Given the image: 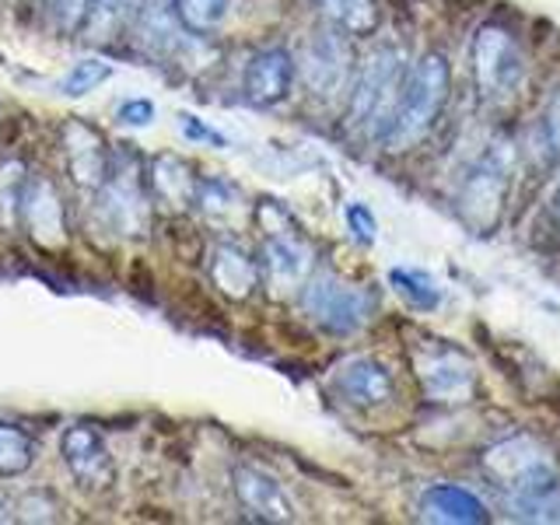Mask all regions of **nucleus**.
I'll use <instances>...</instances> for the list:
<instances>
[{"instance_id": "nucleus-1", "label": "nucleus", "mask_w": 560, "mask_h": 525, "mask_svg": "<svg viewBox=\"0 0 560 525\" xmlns=\"http://www.w3.org/2000/svg\"><path fill=\"white\" fill-rule=\"evenodd\" d=\"M452 70L442 52H424L399 84V98L393 105V116L382 130V144L389 151H410L424 140L434 127L438 113L448 98Z\"/></svg>"}, {"instance_id": "nucleus-2", "label": "nucleus", "mask_w": 560, "mask_h": 525, "mask_svg": "<svg viewBox=\"0 0 560 525\" xmlns=\"http://www.w3.org/2000/svg\"><path fill=\"white\" fill-rule=\"evenodd\" d=\"M512 175H515V151L512 144H504V140L490 144L477 158V165L466 172L463 192H459V214L472 232L487 235L490 228L498 224L508 189H512Z\"/></svg>"}, {"instance_id": "nucleus-3", "label": "nucleus", "mask_w": 560, "mask_h": 525, "mask_svg": "<svg viewBox=\"0 0 560 525\" xmlns=\"http://www.w3.org/2000/svg\"><path fill=\"white\" fill-rule=\"evenodd\" d=\"M483 472L494 480L508 498L533 494V490L557 483V466L547 445H539L529 434H512L504 442L483 452Z\"/></svg>"}, {"instance_id": "nucleus-4", "label": "nucleus", "mask_w": 560, "mask_h": 525, "mask_svg": "<svg viewBox=\"0 0 560 525\" xmlns=\"http://www.w3.org/2000/svg\"><path fill=\"white\" fill-rule=\"evenodd\" d=\"M302 308L329 332H358L375 312V294L347 284L337 273H315L302 291Z\"/></svg>"}, {"instance_id": "nucleus-5", "label": "nucleus", "mask_w": 560, "mask_h": 525, "mask_svg": "<svg viewBox=\"0 0 560 525\" xmlns=\"http://www.w3.org/2000/svg\"><path fill=\"white\" fill-rule=\"evenodd\" d=\"M399 84H402V52L396 46L375 49L358 70L354 98H350V122H375V133L385 130L382 119L389 122L393 105L399 98Z\"/></svg>"}, {"instance_id": "nucleus-6", "label": "nucleus", "mask_w": 560, "mask_h": 525, "mask_svg": "<svg viewBox=\"0 0 560 525\" xmlns=\"http://www.w3.org/2000/svg\"><path fill=\"white\" fill-rule=\"evenodd\" d=\"M417 382L431 402H469L477 389V368L466 358V350L445 340H428L413 354Z\"/></svg>"}, {"instance_id": "nucleus-7", "label": "nucleus", "mask_w": 560, "mask_h": 525, "mask_svg": "<svg viewBox=\"0 0 560 525\" xmlns=\"http://www.w3.org/2000/svg\"><path fill=\"white\" fill-rule=\"evenodd\" d=\"M472 81H477L483 98L508 95L522 78V49L512 39V32L501 25H480L469 46Z\"/></svg>"}, {"instance_id": "nucleus-8", "label": "nucleus", "mask_w": 560, "mask_h": 525, "mask_svg": "<svg viewBox=\"0 0 560 525\" xmlns=\"http://www.w3.org/2000/svg\"><path fill=\"white\" fill-rule=\"evenodd\" d=\"M332 393H337L347 407H358V410H375L385 407L393 396H396V382L393 372L385 368L378 358H347L332 368Z\"/></svg>"}, {"instance_id": "nucleus-9", "label": "nucleus", "mask_w": 560, "mask_h": 525, "mask_svg": "<svg viewBox=\"0 0 560 525\" xmlns=\"http://www.w3.org/2000/svg\"><path fill=\"white\" fill-rule=\"evenodd\" d=\"M350 70H354V57H350V46L340 35V28L312 35L302 57V78L315 95L332 98L337 92H343Z\"/></svg>"}, {"instance_id": "nucleus-10", "label": "nucleus", "mask_w": 560, "mask_h": 525, "mask_svg": "<svg viewBox=\"0 0 560 525\" xmlns=\"http://www.w3.org/2000/svg\"><path fill=\"white\" fill-rule=\"evenodd\" d=\"M63 154H67V168H70V179L78 186L88 189H102L105 179H109V168H113V158L105 140L95 127L74 119L63 127Z\"/></svg>"}, {"instance_id": "nucleus-11", "label": "nucleus", "mask_w": 560, "mask_h": 525, "mask_svg": "<svg viewBox=\"0 0 560 525\" xmlns=\"http://www.w3.org/2000/svg\"><path fill=\"white\" fill-rule=\"evenodd\" d=\"M232 487L238 504L259 522H294V501L288 498V490L280 487L270 472H262L256 466H235Z\"/></svg>"}, {"instance_id": "nucleus-12", "label": "nucleus", "mask_w": 560, "mask_h": 525, "mask_svg": "<svg viewBox=\"0 0 560 525\" xmlns=\"http://www.w3.org/2000/svg\"><path fill=\"white\" fill-rule=\"evenodd\" d=\"M294 84V57L288 49H259L256 57L245 63V78H242V88H245V98L253 105H277L284 102L288 92Z\"/></svg>"}, {"instance_id": "nucleus-13", "label": "nucleus", "mask_w": 560, "mask_h": 525, "mask_svg": "<svg viewBox=\"0 0 560 525\" xmlns=\"http://www.w3.org/2000/svg\"><path fill=\"white\" fill-rule=\"evenodd\" d=\"M63 463L70 466V472L78 477L81 487H105L113 483V459H109V448H105L102 434L88 424H74L63 431Z\"/></svg>"}, {"instance_id": "nucleus-14", "label": "nucleus", "mask_w": 560, "mask_h": 525, "mask_svg": "<svg viewBox=\"0 0 560 525\" xmlns=\"http://www.w3.org/2000/svg\"><path fill=\"white\" fill-rule=\"evenodd\" d=\"M22 214H25V224H28V235L39 242V245H49V249H57V245L67 238V228H63V203L57 197V189H52L49 179H28L25 183V192H22Z\"/></svg>"}, {"instance_id": "nucleus-15", "label": "nucleus", "mask_w": 560, "mask_h": 525, "mask_svg": "<svg viewBox=\"0 0 560 525\" xmlns=\"http://www.w3.org/2000/svg\"><path fill=\"white\" fill-rule=\"evenodd\" d=\"M102 210L109 214L113 228L127 235H140L148 228V197L140 192L137 172H119L105 179V197H102Z\"/></svg>"}, {"instance_id": "nucleus-16", "label": "nucleus", "mask_w": 560, "mask_h": 525, "mask_svg": "<svg viewBox=\"0 0 560 525\" xmlns=\"http://www.w3.org/2000/svg\"><path fill=\"white\" fill-rule=\"evenodd\" d=\"M262 270L277 288H298L312 270V249L294 232H270L262 242Z\"/></svg>"}, {"instance_id": "nucleus-17", "label": "nucleus", "mask_w": 560, "mask_h": 525, "mask_svg": "<svg viewBox=\"0 0 560 525\" xmlns=\"http://www.w3.org/2000/svg\"><path fill=\"white\" fill-rule=\"evenodd\" d=\"M420 518L424 522H445V525H480L487 522V504L469 494L466 487L455 483H434L424 498H420Z\"/></svg>"}, {"instance_id": "nucleus-18", "label": "nucleus", "mask_w": 560, "mask_h": 525, "mask_svg": "<svg viewBox=\"0 0 560 525\" xmlns=\"http://www.w3.org/2000/svg\"><path fill=\"white\" fill-rule=\"evenodd\" d=\"M140 4H144V0H88V11H84V22H81L84 39L113 43L116 35L137 18Z\"/></svg>"}, {"instance_id": "nucleus-19", "label": "nucleus", "mask_w": 560, "mask_h": 525, "mask_svg": "<svg viewBox=\"0 0 560 525\" xmlns=\"http://www.w3.org/2000/svg\"><path fill=\"white\" fill-rule=\"evenodd\" d=\"M210 277H214V284L232 294V298H245L259 280V267L245 256L235 245H221L214 253V262H210Z\"/></svg>"}, {"instance_id": "nucleus-20", "label": "nucleus", "mask_w": 560, "mask_h": 525, "mask_svg": "<svg viewBox=\"0 0 560 525\" xmlns=\"http://www.w3.org/2000/svg\"><path fill=\"white\" fill-rule=\"evenodd\" d=\"M323 14L343 35H375L382 25L378 0H323Z\"/></svg>"}, {"instance_id": "nucleus-21", "label": "nucleus", "mask_w": 560, "mask_h": 525, "mask_svg": "<svg viewBox=\"0 0 560 525\" xmlns=\"http://www.w3.org/2000/svg\"><path fill=\"white\" fill-rule=\"evenodd\" d=\"M151 186L162 200L168 203H189L192 197H197V179L189 175L186 162H179V158H158V162L151 165Z\"/></svg>"}, {"instance_id": "nucleus-22", "label": "nucleus", "mask_w": 560, "mask_h": 525, "mask_svg": "<svg viewBox=\"0 0 560 525\" xmlns=\"http://www.w3.org/2000/svg\"><path fill=\"white\" fill-rule=\"evenodd\" d=\"M172 14L183 32L207 35L224 22L228 0H172Z\"/></svg>"}, {"instance_id": "nucleus-23", "label": "nucleus", "mask_w": 560, "mask_h": 525, "mask_svg": "<svg viewBox=\"0 0 560 525\" xmlns=\"http://www.w3.org/2000/svg\"><path fill=\"white\" fill-rule=\"evenodd\" d=\"M508 515L522 522H560V490L542 487L533 494H512L508 498Z\"/></svg>"}, {"instance_id": "nucleus-24", "label": "nucleus", "mask_w": 560, "mask_h": 525, "mask_svg": "<svg viewBox=\"0 0 560 525\" xmlns=\"http://www.w3.org/2000/svg\"><path fill=\"white\" fill-rule=\"evenodd\" d=\"M35 459V442L18 428L0 420V477H18Z\"/></svg>"}, {"instance_id": "nucleus-25", "label": "nucleus", "mask_w": 560, "mask_h": 525, "mask_svg": "<svg viewBox=\"0 0 560 525\" xmlns=\"http://www.w3.org/2000/svg\"><path fill=\"white\" fill-rule=\"evenodd\" d=\"M389 284L399 291V298L410 308H438V302H442V288H438L434 277L424 270H402L399 267L389 273Z\"/></svg>"}, {"instance_id": "nucleus-26", "label": "nucleus", "mask_w": 560, "mask_h": 525, "mask_svg": "<svg viewBox=\"0 0 560 525\" xmlns=\"http://www.w3.org/2000/svg\"><path fill=\"white\" fill-rule=\"evenodd\" d=\"M109 74H113L109 63H102V60H81V63L70 67V74L60 81V92L70 95V98H78L84 92H95L102 81H109Z\"/></svg>"}, {"instance_id": "nucleus-27", "label": "nucleus", "mask_w": 560, "mask_h": 525, "mask_svg": "<svg viewBox=\"0 0 560 525\" xmlns=\"http://www.w3.org/2000/svg\"><path fill=\"white\" fill-rule=\"evenodd\" d=\"M536 144L542 151V162H557L560 158V88L547 98V105H542Z\"/></svg>"}, {"instance_id": "nucleus-28", "label": "nucleus", "mask_w": 560, "mask_h": 525, "mask_svg": "<svg viewBox=\"0 0 560 525\" xmlns=\"http://www.w3.org/2000/svg\"><path fill=\"white\" fill-rule=\"evenodd\" d=\"M347 228H350V235H354L361 245H372L375 232H378L372 210H368L364 203H347Z\"/></svg>"}, {"instance_id": "nucleus-29", "label": "nucleus", "mask_w": 560, "mask_h": 525, "mask_svg": "<svg viewBox=\"0 0 560 525\" xmlns=\"http://www.w3.org/2000/svg\"><path fill=\"white\" fill-rule=\"evenodd\" d=\"M116 119L127 122V127H151V122H154V102H148V98L122 102L116 109Z\"/></svg>"}, {"instance_id": "nucleus-30", "label": "nucleus", "mask_w": 560, "mask_h": 525, "mask_svg": "<svg viewBox=\"0 0 560 525\" xmlns=\"http://www.w3.org/2000/svg\"><path fill=\"white\" fill-rule=\"evenodd\" d=\"M52 4H57V18H60V25H63L67 32L81 28L84 11H88V0H52Z\"/></svg>"}, {"instance_id": "nucleus-31", "label": "nucleus", "mask_w": 560, "mask_h": 525, "mask_svg": "<svg viewBox=\"0 0 560 525\" xmlns=\"http://www.w3.org/2000/svg\"><path fill=\"white\" fill-rule=\"evenodd\" d=\"M183 130L192 137V140H210V144H218V148H224V137L218 133V130H210V127H200L197 119L192 116H183Z\"/></svg>"}, {"instance_id": "nucleus-32", "label": "nucleus", "mask_w": 560, "mask_h": 525, "mask_svg": "<svg viewBox=\"0 0 560 525\" xmlns=\"http://www.w3.org/2000/svg\"><path fill=\"white\" fill-rule=\"evenodd\" d=\"M553 214H557V221H560V186H557V197H553Z\"/></svg>"}, {"instance_id": "nucleus-33", "label": "nucleus", "mask_w": 560, "mask_h": 525, "mask_svg": "<svg viewBox=\"0 0 560 525\" xmlns=\"http://www.w3.org/2000/svg\"><path fill=\"white\" fill-rule=\"evenodd\" d=\"M8 518V508H4V501H0V522H4Z\"/></svg>"}]
</instances>
